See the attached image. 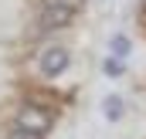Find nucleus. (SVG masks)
I'll return each instance as SVG.
<instances>
[{
    "mask_svg": "<svg viewBox=\"0 0 146 139\" xmlns=\"http://www.w3.org/2000/svg\"><path fill=\"white\" fill-rule=\"evenodd\" d=\"M68 61H72L68 48L54 44V48H44V51H41V58H37V71H41L44 78H58L61 71L68 68Z\"/></svg>",
    "mask_w": 146,
    "mask_h": 139,
    "instance_id": "f257e3e1",
    "label": "nucleus"
},
{
    "mask_svg": "<svg viewBox=\"0 0 146 139\" xmlns=\"http://www.w3.org/2000/svg\"><path fill=\"white\" fill-rule=\"evenodd\" d=\"M51 112L44 109V105H34V102H27V105H21V112H17V126L21 129H34V132H48L51 129Z\"/></svg>",
    "mask_w": 146,
    "mask_h": 139,
    "instance_id": "f03ea898",
    "label": "nucleus"
},
{
    "mask_svg": "<svg viewBox=\"0 0 146 139\" xmlns=\"http://www.w3.org/2000/svg\"><path fill=\"white\" fill-rule=\"evenodd\" d=\"M75 21V10H65V7H44L41 10V24L44 27H65Z\"/></svg>",
    "mask_w": 146,
    "mask_h": 139,
    "instance_id": "7ed1b4c3",
    "label": "nucleus"
},
{
    "mask_svg": "<svg viewBox=\"0 0 146 139\" xmlns=\"http://www.w3.org/2000/svg\"><path fill=\"white\" fill-rule=\"evenodd\" d=\"M129 51H133V41H129L126 34H112V37H109V54H112V58H119V61H122Z\"/></svg>",
    "mask_w": 146,
    "mask_h": 139,
    "instance_id": "20e7f679",
    "label": "nucleus"
},
{
    "mask_svg": "<svg viewBox=\"0 0 146 139\" xmlns=\"http://www.w3.org/2000/svg\"><path fill=\"white\" fill-rule=\"evenodd\" d=\"M122 112H126V109H122V99H119V95H109V99L102 102V115H106L109 122H119Z\"/></svg>",
    "mask_w": 146,
    "mask_h": 139,
    "instance_id": "39448f33",
    "label": "nucleus"
},
{
    "mask_svg": "<svg viewBox=\"0 0 146 139\" xmlns=\"http://www.w3.org/2000/svg\"><path fill=\"white\" fill-rule=\"evenodd\" d=\"M102 75H106V78H122V75H126V65H122V61H119V58H106V61H102Z\"/></svg>",
    "mask_w": 146,
    "mask_h": 139,
    "instance_id": "423d86ee",
    "label": "nucleus"
},
{
    "mask_svg": "<svg viewBox=\"0 0 146 139\" xmlns=\"http://www.w3.org/2000/svg\"><path fill=\"white\" fill-rule=\"evenodd\" d=\"M7 139H44V136L34 132V129H21V126H14V129L7 132Z\"/></svg>",
    "mask_w": 146,
    "mask_h": 139,
    "instance_id": "0eeeda50",
    "label": "nucleus"
},
{
    "mask_svg": "<svg viewBox=\"0 0 146 139\" xmlns=\"http://www.w3.org/2000/svg\"><path fill=\"white\" fill-rule=\"evenodd\" d=\"M44 7H65V10H75L78 14V7L85 3V0H41Z\"/></svg>",
    "mask_w": 146,
    "mask_h": 139,
    "instance_id": "6e6552de",
    "label": "nucleus"
}]
</instances>
